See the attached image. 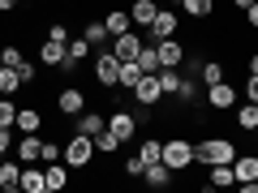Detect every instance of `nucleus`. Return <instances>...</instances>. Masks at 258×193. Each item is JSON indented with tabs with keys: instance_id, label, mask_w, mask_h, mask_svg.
I'll return each instance as SVG.
<instances>
[{
	"instance_id": "nucleus-1",
	"label": "nucleus",
	"mask_w": 258,
	"mask_h": 193,
	"mask_svg": "<svg viewBox=\"0 0 258 193\" xmlns=\"http://www.w3.org/2000/svg\"><path fill=\"white\" fill-rule=\"evenodd\" d=\"M237 159V146H232V138H220V133H211V138H203L198 146H194V163H232Z\"/></svg>"
},
{
	"instance_id": "nucleus-2",
	"label": "nucleus",
	"mask_w": 258,
	"mask_h": 193,
	"mask_svg": "<svg viewBox=\"0 0 258 193\" xmlns=\"http://www.w3.org/2000/svg\"><path fill=\"white\" fill-rule=\"evenodd\" d=\"M95 86H103V90H116L120 86V60L112 56V47L95 52Z\"/></svg>"
},
{
	"instance_id": "nucleus-3",
	"label": "nucleus",
	"mask_w": 258,
	"mask_h": 193,
	"mask_svg": "<svg viewBox=\"0 0 258 193\" xmlns=\"http://www.w3.org/2000/svg\"><path fill=\"white\" fill-rule=\"evenodd\" d=\"M91 159H95V138H86V133H69L64 138V163L69 167H91Z\"/></svg>"
},
{
	"instance_id": "nucleus-4",
	"label": "nucleus",
	"mask_w": 258,
	"mask_h": 193,
	"mask_svg": "<svg viewBox=\"0 0 258 193\" xmlns=\"http://www.w3.org/2000/svg\"><path fill=\"white\" fill-rule=\"evenodd\" d=\"M164 163L172 167L176 176L189 172V167H194V142H189V138H168V142H164Z\"/></svg>"
},
{
	"instance_id": "nucleus-5",
	"label": "nucleus",
	"mask_w": 258,
	"mask_h": 193,
	"mask_svg": "<svg viewBox=\"0 0 258 193\" xmlns=\"http://www.w3.org/2000/svg\"><path fill=\"white\" fill-rule=\"evenodd\" d=\"M241 103V90L224 77V82H215V86H207V108L211 112H224V116H232V108Z\"/></svg>"
},
{
	"instance_id": "nucleus-6",
	"label": "nucleus",
	"mask_w": 258,
	"mask_h": 193,
	"mask_svg": "<svg viewBox=\"0 0 258 193\" xmlns=\"http://www.w3.org/2000/svg\"><path fill=\"white\" fill-rule=\"evenodd\" d=\"M108 133H116V138L129 146V142L142 133V125H138V116H134L129 108H112V112H108Z\"/></svg>"
},
{
	"instance_id": "nucleus-7",
	"label": "nucleus",
	"mask_w": 258,
	"mask_h": 193,
	"mask_svg": "<svg viewBox=\"0 0 258 193\" xmlns=\"http://www.w3.org/2000/svg\"><path fill=\"white\" fill-rule=\"evenodd\" d=\"M86 112V90L82 86H64V90H56V116L60 120H74Z\"/></svg>"
},
{
	"instance_id": "nucleus-8",
	"label": "nucleus",
	"mask_w": 258,
	"mask_h": 193,
	"mask_svg": "<svg viewBox=\"0 0 258 193\" xmlns=\"http://www.w3.org/2000/svg\"><path fill=\"white\" fill-rule=\"evenodd\" d=\"M176 35H181V18H176L172 9H164V5H159L155 22L147 26V35H142V39H151V43H159V39H176Z\"/></svg>"
},
{
	"instance_id": "nucleus-9",
	"label": "nucleus",
	"mask_w": 258,
	"mask_h": 193,
	"mask_svg": "<svg viewBox=\"0 0 258 193\" xmlns=\"http://www.w3.org/2000/svg\"><path fill=\"white\" fill-rule=\"evenodd\" d=\"M159 69H185V60H189V47L181 43V35L176 39H159Z\"/></svg>"
},
{
	"instance_id": "nucleus-10",
	"label": "nucleus",
	"mask_w": 258,
	"mask_h": 193,
	"mask_svg": "<svg viewBox=\"0 0 258 193\" xmlns=\"http://www.w3.org/2000/svg\"><path fill=\"white\" fill-rule=\"evenodd\" d=\"M159 99H164L159 73H142L138 86H134V103H138V108H159Z\"/></svg>"
},
{
	"instance_id": "nucleus-11",
	"label": "nucleus",
	"mask_w": 258,
	"mask_h": 193,
	"mask_svg": "<svg viewBox=\"0 0 258 193\" xmlns=\"http://www.w3.org/2000/svg\"><path fill=\"white\" fill-rule=\"evenodd\" d=\"M39 150H43V133H22L13 142V159H22V163H39Z\"/></svg>"
},
{
	"instance_id": "nucleus-12",
	"label": "nucleus",
	"mask_w": 258,
	"mask_h": 193,
	"mask_svg": "<svg viewBox=\"0 0 258 193\" xmlns=\"http://www.w3.org/2000/svg\"><path fill=\"white\" fill-rule=\"evenodd\" d=\"M176 180V172L164 163V159H155V163H147V172H142V184L147 189H168V184Z\"/></svg>"
},
{
	"instance_id": "nucleus-13",
	"label": "nucleus",
	"mask_w": 258,
	"mask_h": 193,
	"mask_svg": "<svg viewBox=\"0 0 258 193\" xmlns=\"http://www.w3.org/2000/svg\"><path fill=\"white\" fill-rule=\"evenodd\" d=\"M112 56L116 60H134L138 56V47H142V35H134V30H125V35H112Z\"/></svg>"
},
{
	"instance_id": "nucleus-14",
	"label": "nucleus",
	"mask_w": 258,
	"mask_h": 193,
	"mask_svg": "<svg viewBox=\"0 0 258 193\" xmlns=\"http://www.w3.org/2000/svg\"><path fill=\"white\" fill-rule=\"evenodd\" d=\"M22 189V159H0V193Z\"/></svg>"
},
{
	"instance_id": "nucleus-15",
	"label": "nucleus",
	"mask_w": 258,
	"mask_h": 193,
	"mask_svg": "<svg viewBox=\"0 0 258 193\" xmlns=\"http://www.w3.org/2000/svg\"><path fill=\"white\" fill-rule=\"evenodd\" d=\"M74 129L86 133V138H99L108 129V112H82V116H74Z\"/></svg>"
},
{
	"instance_id": "nucleus-16",
	"label": "nucleus",
	"mask_w": 258,
	"mask_h": 193,
	"mask_svg": "<svg viewBox=\"0 0 258 193\" xmlns=\"http://www.w3.org/2000/svg\"><path fill=\"white\" fill-rule=\"evenodd\" d=\"M69 172H74V167L64 163V159H56V163H43V176H47V193H60V189H69Z\"/></svg>"
},
{
	"instance_id": "nucleus-17",
	"label": "nucleus",
	"mask_w": 258,
	"mask_h": 193,
	"mask_svg": "<svg viewBox=\"0 0 258 193\" xmlns=\"http://www.w3.org/2000/svg\"><path fill=\"white\" fill-rule=\"evenodd\" d=\"M155 13H159V5H155V0H129V22H134V26H142V30H147L151 22H155Z\"/></svg>"
},
{
	"instance_id": "nucleus-18",
	"label": "nucleus",
	"mask_w": 258,
	"mask_h": 193,
	"mask_svg": "<svg viewBox=\"0 0 258 193\" xmlns=\"http://www.w3.org/2000/svg\"><path fill=\"white\" fill-rule=\"evenodd\" d=\"M22 193H47V176L39 163H22Z\"/></svg>"
},
{
	"instance_id": "nucleus-19",
	"label": "nucleus",
	"mask_w": 258,
	"mask_h": 193,
	"mask_svg": "<svg viewBox=\"0 0 258 193\" xmlns=\"http://www.w3.org/2000/svg\"><path fill=\"white\" fill-rule=\"evenodd\" d=\"M13 129H18V133H43V112L39 108H18Z\"/></svg>"
},
{
	"instance_id": "nucleus-20",
	"label": "nucleus",
	"mask_w": 258,
	"mask_h": 193,
	"mask_svg": "<svg viewBox=\"0 0 258 193\" xmlns=\"http://www.w3.org/2000/svg\"><path fill=\"white\" fill-rule=\"evenodd\" d=\"M64 47H69V43L43 39V43H39V64H43V69H60V60H64Z\"/></svg>"
},
{
	"instance_id": "nucleus-21",
	"label": "nucleus",
	"mask_w": 258,
	"mask_h": 193,
	"mask_svg": "<svg viewBox=\"0 0 258 193\" xmlns=\"http://www.w3.org/2000/svg\"><path fill=\"white\" fill-rule=\"evenodd\" d=\"M232 112H237V129H241V133H258V103L241 99Z\"/></svg>"
},
{
	"instance_id": "nucleus-22",
	"label": "nucleus",
	"mask_w": 258,
	"mask_h": 193,
	"mask_svg": "<svg viewBox=\"0 0 258 193\" xmlns=\"http://www.w3.org/2000/svg\"><path fill=\"white\" fill-rule=\"evenodd\" d=\"M207 184H211V189H232V184H237L232 163H211L207 167Z\"/></svg>"
},
{
	"instance_id": "nucleus-23",
	"label": "nucleus",
	"mask_w": 258,
	"mask_h": 193,
	"mask_svg": "<svg viewBox=\"0 0 258 193\" xmlns=\"http://www.w3.org/2000/svg\"><path fill=\"white\" fill-rule=\"evenodd\" d=\"M232 176H237V184L241 180H258V155H241V150H237V159H232Z\"/></svg>"
},
{
	"instance_id": "nucleus-24",
	"label": "nucleus",
	"mask_w": 258,
	"mask_h": 193,
	"mask_svg": "<svg viewBox=\"0 0 258 193\" xmlns=\"http://www.w3.org/2000/svg\"><path fill=\"white\" fill-rule=\"evenodd\" d=\"M82 39H86L91 47H108V43H112V35H108V26H103V18H91V22H86V26H82Z\"/></svg>"
},
{
	"instance_id": "nucleus-25",
	"label": "nucleus",
	"mask_w": 258,
	"mask_h": 193,
	"mask_svg": "<svg viewBox=\"0 0 258 193\" xmlns=\"http://www.w3.org/2000/svg\"><path fill=\"white\" fill-rule=\"evenodd\" d=\"M134 60L142 64V73H159V47L151 43V39H142V47H138V56Z\"/></svg>"
},
{
	"instance_id": "nucleus-26",
	"label": "nucleus",
	"mask_w": 258,
	"mask_h": 193,
	"mask_svg": "<svg viewBox=\"0 0 258 193\" xmlns=\"http://www.w3.org/2000/svg\"><path fill=\"white\" fill-rule=\"evenodd\" d=\"M181 9H185V18H194V22H211L215 0H181Z\"/></svg>"
},
{
	"instance_id": "nucleus-27",
	"label": "nucleus",
	"mask_w": 258,
	"mask_h": 193,
	"mask_svg": "<svg viewBox=\"0 0 258 193\" xmlns=\"http://www.w3.org/2000/svg\"><path fill=\"white\" fill-rule=\"evenodd\" d=\"M22 86H26V77H22L13 64H0V94H18Z\"/></svg>"
},
{
	"instance_id": "nucleus-28",
	"label": "nucleus",
	"mask_w": 258,
	"mask_h": 193,
	"mask_svg": "<svg viewBox=\"0 0 258 193\" xmlns=\"http://www.w3.org/2000/svg\"><path fill=\"white\" fill-rule=\"evenodd\" d=\"M138 77H142V64H138V60H120V90H125V94H134Z\"/></svg>"
},
{
	"instance_id": "nucleus-29",
	"label": "nucleus",
	"mask_w": 258,
	"mask_h": 193,
	"mask_svg": "<svg viewBox=\"0 0 258 193\" xmlns=\"http://www.w3.org/2000/svg\"><path fill=\"white\" fill-rule=\"evenodd\" d=\"M198 73H203V77H198L203 86H215V82H224V60H220V56H211V60H203V69H198Z\"/></svg>"
},
{
	"instance_id": "nucleus-30",
	"label": "nucleus",
	"mask_w": 258,
	"mask_h": 193,
	"mask_svg": "<svg viewBox=\"0 0 258 193\" xmlns=\"http://www.w3.org/2000/svg\"><path fill=\"white\" fill-rule=\"evenodd\" d=\"M103 26H108V35H125L129 30V9H108L103 13Z\"/></svg>"
},
{
	"instance_id": "nucleus-31",
	"label": "nucleus",
	"mask_w": 258,
	"mask_h": 193,
	"mask_svg": "<svg viewBox=\"0 0 258 193\" xmlns=\"http://www.w3.org/2000/svg\"><path fill=\"white\" fill-rule=\"evenodd\" d=\"M120 146H125V142H120L116 133H108V129H103L99 138H95V155H103V159H112V155H116Z\"/></svg>"
},
{
	"instance_id": "nucleus-32",
	"label": "nucleus",
	"mask_w": 258,
	"mask_h": 193,
	"mask_svg": "<svg viewBox=\"0 0 258 193\" xmlns=\"http://www.w3.org/2000/svg\"><path fill=\"white\" fill-rule=\"evenodd\" d=\"M138 155L147 159V163H155V159H164V142H159V138H142L138 142Z\"/></svg>"
},
{
	"instance_id": "nucleus-33",
	"label": "nucleus",
	"mask_w": 258,
	"mask_h": 193,
	"mask_svg": "<svg viewBox=\"0 0 258 193\" xmlns=\"http://www.w3.org/2000/svg\"><path fill=\"white\" fill-rule=\"evenodd\" d=\"M13 120H18V103L13 94H0V129H13Z\"/></svg>"
},
{
	"instance_id": "nucleus-34",
	"label": "nucleus",
	"mask_w": 258,
	"mask_h": 193,
	"mask_svg": "<svg viewBox=\"0 0 258 193\" xmlns=\"http://www.w3.org/2000/svg\"><path fill=\"white\" fill-rule=\"evenodd\" d=\"M181 69H159V86H164V94H176L181 90Z\"/></svg>"
},
{
	"instance_id": "nucleus-35",
	"label": "nucleus",
	"mask_w": 258,
	"mask_h": 193,
	"mask_svg": "<svg viewBox=\"0 0 258 193\" xmlns=\"http://www.w3.org/2000/svg\"><path fill=\"white\" fill-rule=\"evenodd\" d=\"M142 172H147V159L142 155H129L125 163H120V176H125V180H134V176H142Z\"/></svg>"
},
{
	"instance_id": "nucleus-36",
	"label": "nucleus",
	"mask_w": 258,
	"mask_h": 193,
	"mask_svg": "<svg viewBox=\"0 0 258 193\" xmlns=\"http://www.w3.org/2000/svg\"><path fill=\"white\" fill-rule=\"evenodd\" d=\"M0 60L13 64V69H22V64H26V56H22V47H18V43H5V47H0Z\"/></svg>"
},
{
	"instance_id": "nucleus-37",
	"label": "nucleus",
	"mask_w": 258,
	"mask_h": 193,
	"mask_svg": "<svg viewBox=\"0 0 258 193\" xmlns=\"http://www.w3.org/2000/svg\"><path fill=\"white\" fill-rule=\"evenodd\" d=\"M56 159H64V146H60V142H47V138H43V150H39V163H56Z\"/></svg>"
},
{
	"instance_id": "nucleus-38",
	"label": "nucleus",
	"mask_w": 258,
	"mask_h": 193,
	"mask_svg": "<svg viewBox=\"0 0 258 193\" xmlns=\"http://www.w3.org/2000/svg\"><path fill=\"white\" fill-rule=\"evenodd\" d=\"M43 39H56V43H69V26H64V22H52Z\"/></svg>"
},
{
	"instance_id": "nucleus-39",
	"label": "nucleus",
	"mask_w": 258,
	"mask_h": 193,
	"mask_svg": "<svg viewBox=\"0 0 258 193\" xmlns=\"http://www.w3.org/2000/svg\"><path fill=\"white\" fill-rule=\"evenodd\" d=\"M241 99L258 103V73H249V77H245V86H241Z\"/></svg>"
},
{
	"instance_id": "nucleus-40",
	"label": "nucleus",
	"mask_w": 258,
	"mask_h": 193,
	"mask_svg": "<svg viewBox=\"0 0 258 193\" xmlns=\"http://www.w3.org/2000/svg\"><path fill=\"white\" fill-rule=\"evenodd\" d=\"M13 142H18V138H13V129H0V159L13 150Z\"/></svg>"
},
{
	"instance_id": "nucleus-41",
	"label": "nucleus",
	"mask_w": 258,
	"mask_h": 193,
	"mask_svg": "<svg viewBox=\"0 0 258 193\" xmlns=\"http://www.w3.org/2000/svg\"><path fill=\"white\" fill-rule=\"evenodd\" d=\"M22 9V0H0V18H13Z\"/></svg>"
},
{
	"instance_id": "nucleus-42",
	"label": "nucleus",
	"mask_w": 258,
	"mask_h": 193,
	"mask_svg": "<svg viewBox=\"0 0 258 193\" xmlns=\"http://www.w3.org/2000/svg\"><path fill=\"white\" fill-rule=\"evenodd\" d=\"M245 22H249V26H254V30H258V0H254V5H249V9H245Z\"/></svg>"
},
{
	"instance_id": "nucleus-43",
	"label": "nucleus",
	"mask_w": 258,
	"mask_h": 193,
	"mask_svg": "<svg viewBox=\"0 0 258 193\" xmlns=\"http://www.w3.org/2000/svg\"><path fill=\"white\" fill-rule=\"evenodd\" d=\"M245 69H249V73H258V52H254V56L245 60Z\"/></svg>"
},
{
	"instance_id": "nucleus-44",
	"label": "nucleus",
	"mask_w": 258,
	"mask_h": 193,
	"mask_svg": "<svg viewBox=\"0 0 258 193\" xmlns=\"http://www.w3.org/2000/svg\"><path fill=\"white\" fill-rule=\"evenodd\" d=\"M232 5H237V9H249V5H254V0H232Z\"/></svg>"
},
{
	"instance_id": "nucleus-45",
	"label": "nucleus",
	"mask_w": 258,
	"mask_h": 193,
	"mask_svg": "<svg viewBox=\"0 0 258 193\" xmlns=\"http://www.w3.org/2000/svg\"><path fill=\"white\" fill-rule=\"evenodd\" d=\"M155 5H168V0H155Z\"/></svg>"
},
{
	"instance_id": "nucleus-46",
	"label": "nucleus",
	"mask_w": 258,
	"mask_h": 193,
	"mask_svg": "<svg viewBox=\"0 0 258 193\" xmlns=\"http://www.w3.org/2000/svg\"><path fill=\"white\" fill-rule=\"evenodd\" d=\"M172 5H181V0H172Z\"/></svg>"
},
{
	"instance_id": "nucleus-47",
	"label": "nucleus",
	"mask_w": 258,
	"mask_h": 193,
	"mask_svg": "<svg viewBox=\"0 0 258 193\" xmlns=\"http://www.w3.org/2000/svg\"><path fill=\"white\" fill-rule=\"evenodd\" d=\"M0 64H5V60H0Z\"/></svg>"
}]
</instances>
